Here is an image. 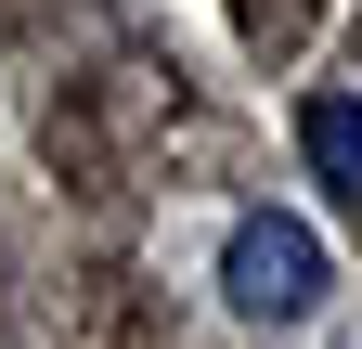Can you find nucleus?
I'll return each instance as SVG.
<instances>
[{"label":"nucleus","mask_w":362,"mask_h":349,"mask_svg":"<svg viewBox=\"0 0 362 349\" xmlns=\"http://www.w3.org/2000/svg\"><path fill=\"white\" fill-rule=\"evenodd\" d=\"M298 155H310L324 194L362 207V104H349V91H310V104H298Z\"/></svg>","instance_id":"2"},{"label":"nucleus","mask_w":362,"mask_h":349,"mask_svg":"<svg viewBox=\"0 0 362 349\" xmlns=\"http://www.w3.org/2000/svg\"><path fill=\"white\" fill-rule=\"evenodd\" d=\"M324 285H337V259H324V233H310L298 207H246V220L220 233V297H233V324H298Z\"/></svg>","instance_id":"1"}]
</instances>
